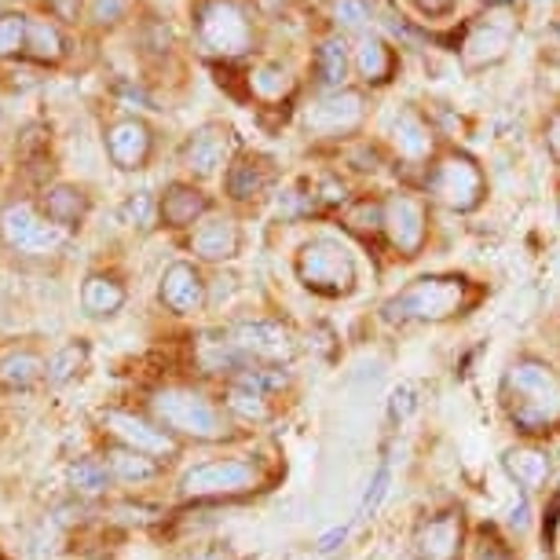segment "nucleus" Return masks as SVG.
I'll return each instance as SVG.
<instances>
[{
    "label": "nucleus",
    "mask_w": 560,
    "mask_h": 560,
    "mask_svg": "<svg viewBox=\"0 0 560 560\" xmlns=\"http://www.w3.org/2000/svg\"><path fill=\"white\" fill-rule=\"evenodd\" d=\"M151 415L173 436H187L198 443H217L231 436V418L206 393L187 385H168L151 393Z\"/></svg>",
    "instance_id": "obj_2"
},
{
    "label": "nucleus",
    "mask_w": 560,
    "mask_h": 560,
    "mask_svg": "<svg viewBox=\"0 0 560 560\" xmlns=\"http://www.w3.org/2000/svg\"><path fill=\"white\" fill-rule=\"evenodd\" d=\"M209 209V198L187 184H173L165 198L158 202V217L165 220V228H191L198 217Z\"/></svg>",
    "instance_id": "obj_21"
},
{
    "label": "nucleus",
    "mask_w": 560,
    "mask_h": 560,
    "mask_svg": "<svg viewBox=\"0 0 560 560\" xmlns=\"http://www.w3.org/2000/svg\"><path fill=\"white\" fill-rule=\"evenodd\" d=\"M228 410L246 421H268L271 418V404L268 396L257 393V388H246V385H231L228 388Z\"/></svg>",
    "instance_id": "obj_31"
},
{
    "label": "nucleus",
    "mask_w": 560,
    "mask_h": 560,
    "mask_svg": "<svg viewBox=\"0 0 560 560\" xmlns=\"http://www.w3.org/2000/svg\"><path fill=\"white\" fill-rule=\"evenodd\" d=\"M513 37H516V26L510 23V15H491L469 30V37H465V45H462V59L469 62V67H491V62L505 59Z\"/></svg>",
    "instance_id": "obj_16"
},
{
    "label": "nucleus",
    "mask_w": 560,
    "mask_h": 560,
    "mask_svg": "<svg viewBox=\"0 0 560 560\" xmlns=\"http://www.w3.org/2000/svg\"><path fill=\"white\" fill-rule=\"evenodd\" d=\"M425 191L436 198L440 206L454 209V213H472L483 195H488V179H483V168L472 162L469 154H443L432 173L425 179Z\"/></svg>",
    "instance_id": "obj_6"
},
{
    "label": "nucleus",
    "mask_w": 560,
    "mask_h": 560,
    "mask_svg": "<svg viewBox=\"0 0 560 560\" xmlns=\"http://www.w3.org/2000/svg\"><path fill=\"white\" fill-rule=\"evenodd\" d=\"M393 143L399 158H407V162H425L432 154V129L429 121L421 118L418 110H399V118L393 125Z\"/></svg>",
    "instance_id": "obj_20"
},
{
    "label": "nucleus",
    "mask_w": 560,
    "mask_h": 560,
    "mask_svg": "<svg viewBox=\"0 0 560 560\" xmlns=\"http://www.w3.org/2000/svg\"><path fill=\"white\" fill-rule=\"evenodd\" d=\"M0 238H4L8 249L23 253V257H48L62 246L67 235L48 217H40L34 206L12 202L0 209Z\"/></svg>",
    "instance_id": "obj_8"
},
{
    "label": "nucleus",
    "mask_w": 560,
    "mask_h": 560,
    "mask_svg": "<svg viewBox=\"0 0 560 560\" xmlns=\"http://www.w3.org/2000/svg\"><path fill=\"white\" fill-rule=\"evenodd\" d=\"M355 70L363 73V81L370 84H385L388 78H393L396 70V56L393 48H388L385 37L377 34H363L355 45Z\"/></svg>",
    "instance_id": "obj_23"
},
{
    "label": "nucleus",
    "mask_w": 560,
    "mask_h": 560,
    "mask_svg": "<svg viewBox=\"0 0 560 560\" xmlns=\"http://www.w3.org/2000/svg\"><path fill=\"white\" fill-rule=\"evenodd\" d=\"M249 84L260 100H282L293 89V78L279 67V62H264V67L249 78Z\"/></svg>",
    "instance_id": "obj_32"
},
{
    "label": "nucleus",
    "mask_w": 560,
    "mask_h": 560,
    "mask_svg": "<svg viewBox=\"0 0 560 560\" xmlns=\"http://www.w3.org/2000/svg\"><path fill=\"white\" fill-rule=\"evenodd\" d=\"M195 30H198V40H202L206 51L228 56V59L242 56L253 40L249 19L235 0H206V4L198 8Z\"/></svg>",
    "instance_id": "obj_7"
},
{
    "label": "nucleus",
    "mask_w": 560,
    "mask_h": 560,
    "mask_svg": "<svg viewBox=\"0 0 560 560\" xmlns=\"http://www.w3.org/2000/svg\"><path fill=\"white\" fill-rule=\"evenodd\" d=\"M84 363H89V345H81V341L62 345L59 352L48 359V370H45L48 385H67L70 377H78V374H81V366H84Z\"/></svg>",
    "instance_id": "obj_29"
},
{
    "label": "nucleus",
    "mask_w": 560,
    "mask_h": 560,
    "mask_svg": "<svg viewBox=\"0 0 560 560\" xmlns=\"http://www.w3.org/2000/svg\"><path fill=\"white\" fill-rule=\"evenodd\" d=\"M334 19L341 30H363L370 23L366 0H334Z\"/></svg>",
    "instance_id": "obj_37"
},
{
    "label": "nucleus",
    "mask_w": 560,
    "mask_h": 560,
    "mask_svg": "<svg viewBox=\"0 0 560 560\" xmlns=\"http://www.w3.org/2000/svg\"><path fill=\"white\" fill-rule=\"evenodd\" d=\"M107 469L114 480L121 483H143V480H154L158 472H162V462L151 458V454H140L132 447H121V443H114L107 451Z\"/></svg>",
    "instance_id": "obj_24"
},
{
    "label": "nucleus",
    "mask_w": 560,
    "mask_h": 560,
    "mask_svg": "<svg viewBox=\"0 0 560 560\" xmlns=\"http://www.w3.org/2000/svg\"><path fill=\"white\" fill-rule=\"evenodd\" d=\"M472 304V287L462 275H425L385 301L388 323H447Z\"/></svg>",
    "instance_id": "obj_3"
},
{
    "label": "nucleus",
    "mask_w": 560,
    "mask_h": 560,
    "mask_svg": "<svg viewBox=\"0 0 560 560\" xmlns=\"http://www.w3.org/2000/svg\"><path fill=\"white\" fill-rule=\"evenodd\" d=\"M228 341L235 345L249 363H264V366H282L298 355L293 334L275 319H246V323L231 326Z\"/></svg>",
    "instance_id": "obj_9"
},
{
    "label": "nucleus",
    "mask_w": 560,
    "mask_h": 560,
    "mask_svg": "<svg viewBox=\"0 0 560 560\" xmlns=\"http://www.w3.org/2000/svg\"><path fill=\"white\" fill-rule=\"evenodd\" d=\"M158 298L168 312L176 315H195L206 308V279L198 275L195 264L176 260L168 264L162 275V287H158Z\"/></svg>",
    "instance_id": "obj_15"
},
{
    "label": "nucleus",
    "mask_w": 560,
    "mask_h": 560,
    "mask_svg": "<svg viewBox=\"0 0 560 560\" xmlns=\"http://www.w3.org/2000/svg\"><path fill=\"white\" fill-rule=\"evenodd\" d=\"M154 217H158V202H154L151 191L132 195L129 202L121 206V220H125V224H132V228H151Z\"/></svg>",
    "instance_id": "obj_35"
},
{
    "label": "nucleus",
    "mask_w": 560,
    "mask_h": 560,
    "mask_svg": "<svg viewBox=\"0 0 560 560\" xmlns=\"http://www.w3.org/2000/svg\"><path fill=\"white\" fill-rule=\"evenodd\" d=\"M107 154L110 162L132 173V168H143L147 154H151V129L140 118H125L107 129Z\"/></svg>",
    "instance_id": "obj_17"
},
{
    "label": "nucleus",
    "mask_w": 560,
    "mask_h": 560,
    "mask_svg": "<svg viewBox=\"0 0 560 560\" xmlns=\"http://www.w3.org/2000/svg\"><path fill=\"white\" fill-rule=\"evenodd\" d=\"M348 45L341 37H326L319 48H315V70H319V81L326 89H341L348 78Z\"/></svg>",
    "instance_id": "obj_27"
},
{
    "label": "nucleus",
    "mask_w": 560,
    "mask_h": 560,
    "mask_svg": "<svg viewBox=\"0 0 560 560\" xmlns=\"http://www.w3.org/2000/svg\"><path fill=\"white\" fill-rule=\"evenodd\" d=\"M298 279L319 298H348L355 290V257L337 238H312L298 253Z\"/></svg>",
    "instance_id": "obj_4"
},
{
    "label": "nucleus",
    "mask_w": 560,
    "mask_h": 560,
    "mask_svg": "<svg viewBox=\"0 0 560 560\" xmlns=\"http://www.w3.org/2000/svg\"><path fill=\"white\" fill-rule=\"evenodd\" d=\"M366 103L352 89H334L323 100L312 103L308 110V129L319 136H352L363 125Z\"/></svg>",
    "instance_id": "obj_13"
},
{
    "label": "nucleus",
    "mask_w": 560,
    "mask_h": 560,
    "mask_svg": "<svg viewBox=\"0 0 560 560\" xmlns=\"http://www.w3.org/2000/svg\"><path fill=\"white\" fill-rule=\"evenodd\" d=\"M191 249H195V257L213 260V264L231 260V257H238V249H242V231L235 220H228V217L206 220V224L195 228Z\"/></svg>",
    "instance_id": "obj_18"
},
{
    "label": "nucleus",
    "mask_w": 560,
    "mask_h": 560,
    "mask_svg": "<svg viewBox=\"0 0 560 560\" xmlns=\"http://www.w3.org/2000/svg\"><path fill=\"white\" fill-rule=\"evenodd\" d=\"M26 37H30V19H23V15L0 19V56H15V51H23Z\"/></svg>",
    "instance_id": "obj_34"
},
{
    "label": "nucleus",
    "mask_w": 560,
    "mask_h": 560,
    "mask_svg": "<svg viewBox=\"0 0 560 560\" xmlns=\"http://www.w3.org/2000/svg\"><path fill=\"white\" fill-rule=\"evenodd\" d=\"M382 231L388 235V242H393V249H399V257H418V253L425 249V238H429L425 206L410 195H393L385 202Z\"/></svg>",
    "instance_id": "obj_11"
},
{
    "label": "nucleus",
    "mask_w": 560,
    "mask_h": 560,
    "mask_svg": "<svg viewBox=\"0 0 560 560\" xmlns=\"http://www.w3.org/2000/svg\"><path fill=\"white\" fill-rule=\"evenodd\" d=\"M454 4H458V0H410V8H415L418 15H425V19H443V15H451V12H454Z\"/></svg>",
    "instance_id": "obj_38"
},
{
    "label": "nucleus",
    "mask_w": 560,
    "mask_h": 560,
    "mask_svg": "<svg viewBox=\"0 0 560 560\" xmlns=\"http://www.w3.org/2000/svg\"><path fill=\"white\" fill-rule=\"evenodd\" d=\"M125 304V287L118 279H110V275H89L81 287V308L89 315H96V319H103V315H114L121 312Z\"/></svg>",
    "instance_id": "obj_25"
},
{
    "label": "nucleus",
    "mask_w": 560,
    "mask_h": 560,
    "mask_svg": "<svg viewBox=\"0 0 560 560\" xmlns=\"http://www.w3.org/2000/svg\"><path fill=\"white\" fill-rule=\"evenodd\" d=\"M388 483H393V465L382 462V465H377V472H374V477H370L366 491H363V502H359L355 524H359V521H366V516H374V513H377V505H382V502H385V494H388Z\"/></svg>",
    "instance_id": "obj_33"
},
{
    "label": "nucleus",
    "mask_w": 560,
    "mask_h": 560,
    "mask_svg": "<svg viewBox=\"0 0 560 560\" xmlns=\"http://www.w3.org/2000/svg\"><path fill=\"white\" fill-rule=\"evenodd\" d=\"M121 12V0H96V19L107 23V15H118Z\"/></svg>",
    "instance_id": "obj_42"
},
{
    "label": "nucleus",
    "mask_w": 560,
    "mask_h": 560,
    "mask_svg": "<svg viewBox=\"0 0 560 560\" xmlns=\"http://www.w3.org/2000/svg\"><path fill=\"white\" fill-rule=\"evenodd\" d=\"M110 480L114 477H110L107 462H100V458H81L70 465V488L81 494H103L110 488Z\"/></svg>",
    "instance_id": "obj_30"
},
{
    "label": "nucleus",
    "mask_w": 560,
    "mask_h": 560,
    "mask_svg": "<svg viewBox=\"0 0 560 560\" xmlns=\"http://www.w3.org/2000/svg\"><path fill=\"white\" fill-rule=\"evenodd\" d=\"M84 209H89V202H84V195L78 187H56V191H48V198H45V217L62 231L78 224L84 217Z\"/></svg>",
    "instance_id": "obj_28"
},
{
    "label": "nucleus",
    "mask_w": 560,
    "mask_h": 560,
    "mask_svg": "<svg viewBox=\"0 0 560 560\" xmlns=\"http://www.w3.org/2000/svg\"><path fill=\"white\" fill-rule=\"evenodd\" d=\"M198 560H224V557H220V553H206V557H198Z\"/></svg>",
    "instance_id": "obj_43"
},
{
    "label": "nucleus",
    "mask_w": 560,
    "mask_h": 560,
    "mask_svg": "<svg viewBox=\"0 0 560 560\" xmlns=\"http://www.w3.org/2000/svg\"><path fill=\"white\" fill-rule=\"evenodd\" d=\"M502 407L524 436H546L560 425V377L542 359H516L502 377Z\"/></svg>",
    "instance_id": "obj_1"
},
{
    "label": "nucleus",
    "mask_w": 560,
    "mask_h": 560,
    "mask_svg": "<svg viewBox=\"0 0 560 560\" xmlns=\"http://www.w3.org/2000/svg\"><path fill=\"white\" fill-rule=\"evenodd\" d=\"M462 542H465V524L458 510L429 516L415 532V557L418 560H458Z\"/></svg>",
    "instance_id": "obj_14"
},
{
    "label": "nucleus",
    "mask_w": 560,
    "mask_h": 560,
    "mask_svg": "<svg viewBox=\"0 0 560 560\" xmlns=\"http://www.w3.org/2000/svg\"><path fill=\"white\" fill-rule=\"evenodd\" d=\"M235 132L224 121H209L202 129H195L184 143V165L191 168L198 179H209L217 173H224V165L235 154Z\"/></svg>",
    "instance_id": "obj_12"
},
{
    "label": "nucleus",
    "mask_w": 560,
    "mask_h": 560,
    "mask_svg": "<svg viewBox=\"0 0 560 560\" xmlns=\"http://www.w3.org/2000/svg\"><path fill=\"white\" fill-rule=\"evenodd\" d=\"M26 48L34 51L37 59H56L59 51H62V40H59V34L48 23H30Z\"/></svg>",
    "instance_id": "obj_36"
},
{
    "label": "nucleus",
    "mask_w": 560,
    "mask_h": 560,
    "mask_svg": "<svg viewBox=\"0 0 560 560\" xmlns=\"http://www.w3.org/2000/svg\"><path fill=\"white\" fill-rule=\"evenodd\" d=\"M48 363L37 359L34 352H12L0 359V385L4 388H30L45 377Z\"/></svg>",
    "instance_id": "obj_26"
},
{
    "label": "nucleus",
    "mask_w": 560,
    "mask_h": 560,
    "mask_svg": "<svg viewBox=\"0 0 560 560\" xmlns=\"http://www.w3.org/2000/svg\"><path fill=\"white\" fill-rule=\"evenodd\" d=\"M415 407H418L415 388H407V385H404V388H396V393H393V421H396V418L404 421Z\"/></svg>",
    "instance_id": "obj_39"
},
{
    "label": "nucleus",
    "mask_w": 560,
    "mask_h": 560,
    "mask_svg": "<svg viewBox=\"0 0 560 560\" xmlns=\"http://www.w3.org/2000/svg\"><path fill=\"white\" fill-rule=\"evenodd\" d=\"M100 421H103V429H107L110 436L121 443V447L151 454V458H158V462L168 458V454H176L173 432H165L162 425H158V421L129 415V410H103Z\"/></svg>",
    "instance_id": "obj_10"
},
{
    "label": "nucleus",
    "mask_w": 560,
    "mask_h": 560,
    "mask_svg": "<svg viewBox=\"0 0 560 560\" xmlns=\"http://www.w3.org/2000/svg\"><path fill=\"white\" fill-rule=\"evenodd\" d=\"M502 465L510 472V480H516V488L538 491L549 480V458L535 447H510L502 454Z\"/></svg>",
    "instance_id": "obj_22"
},
{
    "label": "nucleus",
    "mask_w": 560,
    "mask_h": 560,
    "mask_svg": "<svg viewBox=\"0 0 560 560\" xmlns=\"http://www.w3.org/2000/svg\"><path fill=\"white\" fill-rule=\"evenodd\" d=\"M271 162L268 158H238L235 165L228 168V195L235 198V202H253V198H260L264 191L271 187Z\"/></svg>",
    "instance_id": "obj_19"
},
{
    "label": "nucleus",
    "mask_w": 560,
    "mask_h": 560,
    "mask_svg": "<svg viewBox=\"0 0 560 560\" xmlns=\"http://www.w3.org/2000/svg\"><path fill=\"white\" fill-rule=\"evenodd\" d=\"M546 143H549V151L560 158V114H553L546 125Z\"/></svg>",
    "instance_id": "obj_41"
},
{
    "label": "nucleus",
    "mask_w": 560,
    "mask_h": 560,
    "mask_svg": "<svg viewBox=\"0 0 560 560\" xmlns=\"http://www.w3.org/2000/svg\"><path fill=\"white\" fill-rule=\"evenodd\" d=\"M260 488V465L253 458H217L202 462L195 469L184 472L179 480V494L195 502H213V499H238Z\"/></svg>",
    "instance_id": "obj_5"
},
{
    "label": "nucleus",
    "mask_w": 560,
    "mask_h": 560,
    "mask_svg": "<svg viewBox=\"0 0 560 560\" xmlns=\"http://www.w3.org/2000/svg\"><path fill=\"white\" fill-rule=\"evenodd\" d=\"M491 4H510V0H491Z\"/></svg>",
    "instance_id": "obj_44"
},
{
    "label": "nucleus",
    "mask_w": 560,
    "mask_h": 560,
    "mask_svg": "<svg viewBox=\"0 0 560 560\" xmlns=\"http://www.w3.org/2000/svg\"><path fill=\"white\" fill-rule=\"evenodd\" d=\"M352 527H355V524H341V527H334V532H326V535L319 538V542H315V549H319V553H334V549H341Z\"/></svg>",
    "instance_id": "obj_40"
}]
</instances>
